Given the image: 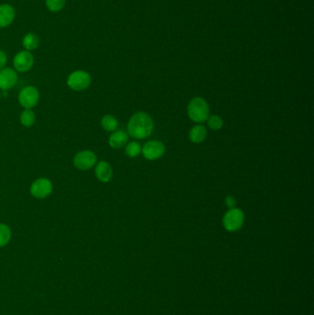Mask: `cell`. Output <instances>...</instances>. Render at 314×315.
Segmentation results:
<instances>
[{
	"instance_id": "6da1fadb",
	"label": "cell",
	"mask_w": 314,
	"mask_h": 315,
	"mask_svg": "<svg viewBox=\"0 0 314 315\" xmlns=\"http://www.w3.org/2000/svg\"><path fill=\"white\" fill-rule=\"evenodd\" d=\"M154 128L152 118L147 113L138 112L132 115L127 124V134L135 139H144L149 137Z\"/></svg>"
},
{
	"instance_id": "7a4b0ae2",
	"label": "cell",
	"mask_w": 314,
	"mask_h": 315,
	"mask_svg": "<svg viewBox=\"0 0 314 315\" xmlns=\"http://www.w3.org/2000/svg\"><path fill=\"white\" fill-rule=\"evenodd\" d=\"M187 114L193 122L204 123L210 117V105L203 98L195 97L190 100L187 107Z\"/></svg>"
},
{
	"instance_id": "3957f363",
	"label": "cell",
	"mask_w": 314,
	"mask_h": 315,
	"mask_svg": "<svg viewBox=\"0 0 314 315\" xmlns=\"http://www.w3.org/2000/svg\"><path fill=\"white\" fill-rule=\"evenodd\" d=\"M66 84L70 90L74 91H83L91 84V77L84 70L73 71L66 80Z\"/></svg>"
},
{
	"instance_id": "277c9868",
	"label": "cell",
	"mask_w": 314,
	"mask_h": 315,
	"mask_svg": "<svg viewBox=\"0 0 314 315\" xmlns=\"http://www.w3.org/2000/svg\"><path fill=\"white\" fill-rule=\"evenodd\" d=\"M245 213L242 210L239 208H229L226 213H225L222 223L224 226L225 230L233 232L237 231L239 229H241V227L243 226L245 223Z\"/></svg>"
},
{
	"instance_id": "5b68a950",
	"label": "cell",
	"mask_w": 314,
	"mask_h": 315,
	"mask_svg": "<svg viewBox=\"0 0 314 315\" xmlns=\"http://www.w3.org/2000/svg\"><path fill=\"white\" fill-rule=\"evenodd\" d=\"M40 99V92L34 86H26L20 90L18 100L20 106L24 109H32Z\"/></svg>"
},
{
	"instance_id": "8992f818",
	"label": "cell",
	"mask_w": 314,
	"mask_h": 315,
	"mask_svg": "<svg viewBox=\"0 0 314 315\" xmlns=\"http://www.w3.org/2000/svg\"><path fill=\"white\" fill-rule=\"evenodd\" d=\"M53 183L48 178H38L30 185V193L37 199H45L53 193Z\"/></svg>"
},
{
	"instance_id": "52a82bcc",
	"label": "cell",
	"mask_w": 314,
	"mask_h": 315,
	"mask_svg": "<svg viewBox=\"0 0 314 315\" xmlns=\"http://www.w3.org/2000/svg\"><path fill=\"white\" fill-rule=\"evenodd\" d=\"M97 163V155L91 150H81L76 154L73 164L78 170H88L92 169Z\"/></svg>"
},
{
	"instance_id": "ba28073f",
	"label": "cell",
	"mask_w": 314,
	"mask_h": 315,
	"mask_svg": "<svg viewBox=\"0 0 314 315\" xmlns=\"http://www.w3.org/2000/svg\"><path fill=\"white\" fill-rule=\"evenodd\" d=\"M141 152L148 160H159L164 155L165 146L159 140H151L145 144Z\"/></svg>"
},
{
	"instance_id": "9c48e42d",
	"label": "cell",
	"mask_w": 314,
	"mask_h": 315,
	"mask_svg": "<svg viewBox=\"0 0 314 315\" xmlns=\"http://www.w3.org/2000/svg\"><path fill=\"white\" fill-rule=\"evenodd\" d=\"M34 64V58L29 51H20L13 58V65L16 71L25 73L31 69Z\"/></svg>"
},
{
	"instance_id": "30bf717a",
	"label": "cell",
	"mask_w": 314,
	"mask_h": 315,
	"mask_svg": "<svg viewBox=\"0 0 314 315\" xmlns=\"http://www.w3.org/2000/svg\"><path fill=\"white\" fill-rule=\"evenodd\" d=\"M18 82L17 71L10 67H4L0 70V90H10L15 87Z\"/></svg>"
},
{
	"instance_id": "8fae6325",
	"label": "cell",
	"mask_w": 314,
	"mask_h": 315,
	"mask_svg": "<svg viewBox=\"0 0 314 315\" xmlns=\"http://www.w3.org/2000/svg\"><path fill=\"white\" fill-rule=\"evenodd\" d=\"M95 175L100 182L107 184L113 179L114 170L109 162L101 160L100 162H98L95 167Z\"/></svg>"
},
{
	"instance_id": "7c38bea8",
	"label": "cell",
	"mask_w": 314,
	"mask_h": 315,
	"mask_svg": "<svg viewBox=\"0 0 314 315\" xmlns=\"http://www.w3.org/2000/svg\"><path fill=\"white\" fill-rule=\"evenodd\" d=\"M15 18V10L9 4L0 5V28L10 26Z\"/></svg>"
},
{
	"instance_id": "4fadbf2b",
	"label": "cell",
	"mask_w": 314,
	"mask_h": 315,
	"mask_svg": "<svg viewBox=\"0 0 314 315\" xmlns=\"http://www.w3.org/2000/svg\"><path fill=\"white\" fill-rule=\"evenodd\" d=\"M129 139V135L125 131H115L109 137V145L115 150H119L125 147Z\"/></svg>"
},
{
	"instance_id": "5bb4252c",
	"label": "cell",
	"mask_w": 314,
	"mask_h": 315,
	"mask_svg": "<svg viewBox=\"0 0 314 315\" xmlns=\"http://www.w3.org/2000/svg\"><path fill=\"white\" fill-rule=\"evenodd\" d=\"M206 136L207 130L204 125H195L189 132V139L195 144L202 143L206 138Z\"/></svg>"
},
{
	"instance_id": "9a60e30c",
	"label": "cell",
	"mask_w": 314,
	"mask_h": 315,
	"mask_svg": "<svg viewBox=\"0 0 314 315\" xmlns=\"http://www.w3.org/2000/svg\"><path fill=\"white\" fill-rule=\"evenodd\" d=\"M22 45L25 48L26 51H33L37 49L40 45V39L38 35L35 34L33 32H29L23 37L22 39Z\"/></svg>"
},
{
	"instance_id": "2e32d148",
	"label": "cell",
	"mask_w": 314,
	"mask_h": 315,
	"mask_svg": "<svg viewBox=\"0 0 314 315\" xmlns=\"http://www.w3.org/2000/svg\"><path fill=\"white\" fill-rule=\"evenodd\" d=\"M118 120L115 118L114 115H106L101 118L100 125L105 131L108 132H115L118 128Z\"/></svg>"
},
{
	"instance_id": "e0dca14e",
	"label": "cell",
	"mask_w": 314,
	"mask_h": 315,
	"mask_svg": "<svg viewBox=\"0 0 314 315\" xmlns=\"http://www.w3.org/2000/svg\"><path fill=\"white\" fill-rule=\"evenodd\" d=\"M20 124L25 127H30L34 125L36 115L32 109H25L21 112L20 116Z\"/></svg>"
},
{
	"instance_id": "ac0fdd59",
	"label": "cell",
	"mask_w": 314,
	"mask_h": 315,
	"mask_svg": "<svg viewBox=\"0 0 314 315\" xmlns=\"http://www.w3.org/2000/svg\"><path fill=\"white\" fill-rule=\"evenodd\" d=\"M10 239H11V230L10 227L4 223H0V248L8 244L10 242Z\"/></svg>"
},
{
	"instance_id": "d6986e66",
	"label": "cell",
	"mask_w": 314,
	"mask_h": 315,
	"mask_svg": "<svg viewBox=\"0 0 314 315\" xmlns=\"http://www.w3.org/2000/svg\"><path fill=\"white\" fill-rule=\"evenodd\" d=\"M45 5L51 12H58L64 9L65 0H45Z\"/></svg>"
},
{
	"instance_id": "ffe728a7",
	"label": "cell",
	"mask_w": 314,
	"mask_h": 315,
	"mask_svg": "<svg viewBox=\"0 0 314 315\" xmlns=\"http://www.w3.org/2000/svg\"><path fill=\"white\" fill-rule=\"evenodd\" d=\"M141 153V147L136 142H130L125 147V154L129 158H135Z\"/></svg>"
},
{
	"instance_id": "44dd1931",
	"label": "cell",
	"mask_w": 314,
	"mask_h": 315,
	"mask_svg": "<svg viewBox=\"0 0 314 315\" xmlns=\"http://www.w3.org/2000/svg\"><path fill=\"white\" fill-rule=\"evenodd\" d=\"M206 121L210 129L212 130H220L223 126V120L219 115H211Z\"/></svg>"
},
{
	"instance_id": "7402d4cb",
	"label": "cell",
	"mask_w": 314,
	"mask_h": 315,
	"mask_svg": "<svg viewBox=\"0 0 314 315\" xmlns=\"http://www.w3.org/2000/svg\"><path fill=\"white\" fill-rule=\"evenodd\" d=\"M237 204V200L235 198L234 196L232 195H228L226 198H225V205H227L229 208H233L235 207V205Z\"/></svg>"
},
{
	"instance_id": "603a6c76",
	"label": "cell",
	"mask_w": 314,
	"mask_h": 315,
	"mask_svg": "<svg viewBox=\"0 0 314 315\" xmlns=\"http://www.w3.org/2000/svg\"><path fill=\"white\" fill-rule=\"evenodd\" d=\"M7 61H8V57H7L5 52L0 50V70L5 67Z\"/></svg>"
},
{
	"instance_id": "cb8c5ba5",
	"label": "cell",
	"mask_w": 314,
	"mask_h": 315,
	"mask_svg": "<svg viewBox=\"0 0 314 315\" xmlns=\"http://www.w3.org/2000/svg\"><path fill=\"white\" fill-rule=\"evenodd\" d=\"M0 99H1V93H0Z\"/></svg>"
}]
</instances>
